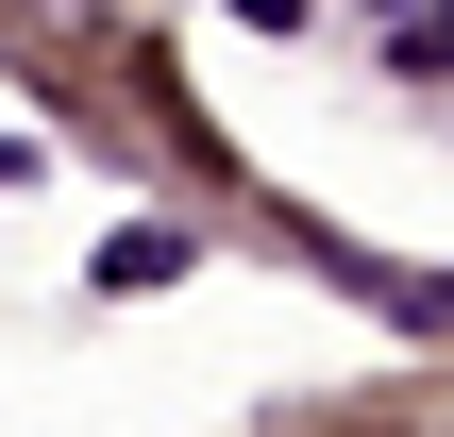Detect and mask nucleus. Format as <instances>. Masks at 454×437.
<instances>
[{"label":"nucleus","instance_id":"1","mask_svg":"<svg viewBox=\"0 0 454 437\" xmlns=\"http://www.w3.org/2000/svg\"><path fill=\"white\" fill-rule=\"evenodd\" d=\"M371 17V67H404L421 101H454V0H354Z\"/></svg>","mask_w":454,"mask_h":437},{"label":"nucleus","instance_id":"2","mask_svg":"<svg viewBox=\"0 0 454 437\" xmlns=\"http://www.w3.org/2000/svg\"><path fill=\"white\" fill-rule=\"evenodd\" d=\"M17 17H34L51 51H101V0H17Z\"/></svg>","mask_w":454,"mask_h":437}]
</instances>
